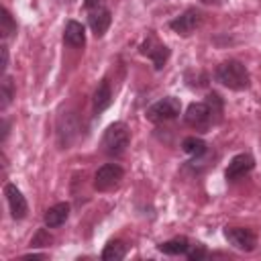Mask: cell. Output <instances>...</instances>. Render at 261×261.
Instances as JSON below:
<instances>
[{
    "instance_id": "4fadbf2b",
    "label": "cell",
    "mask_w": 261,
    "mask_h": 261,
    "mask_svg": "<svg viewBox=\"0 0 261 261\" xmlns=\"http://www.w3.org/2000/svg\"><path fill=\"white\" fill-rule=\"evenodd\" d=\"M63 41L69 45V47H84L86 45V29L82 22L77 20H69L63 29Z\"/></svg>"
},
{
    "instance_id": "3957f363",
    "label": "cell",
    "mask_w": 261,
    "mask_h": 261,
    "mask_svg": "<svg viewBox=\"0 0 261 261\" xmlns=\"http://www.w3.org/2000/svg\"><path fill=\"white\" fill-rule=\"evenodd\" d=\"M179 112H181L179 100L173 96H167V98H161L147 108V118L151 122H167V120L177 118Z\"/></svg>"
},
{
    "instance_id": "484cf974",
    "label": "cell",
    "mask_w": 261,
    "mask_h": 261,
    "mask_svg": "<svg viewBox=\"0 0 261 261\" xmlns=\"http://www.w3.org/2000/svg\"><path fill=\"white\" fill-rule=\"evenodd\" d=\"M59 2H71V0H59Z\"/></svg>"
},
{
    "instance_id": "e0dca14e",
    "label": "cell",
    "mask_w": 261,
    "mask_h": 261,
    "mask_svg": "<svg viewBox=\"0 0 261 261\" xmlns=\"http://www.w3.org/2000/svg\"><path fill=\"white\" fill-rule=\"evenodd\" d=\"M124 255H126V245L122 241H118V239L108 241L104 251H102V259L104 261H120V259H124Z\"/></svg>"
},
{
    "instance_id": "cb8c5ba5",
    "label": "cell",
    "mask_w": 261,
    "mask_h": 261,
    "mask_svg": "<svg viewBox=\"0 0 261 261\" xmlns=\"http://www.w3.org/2000/svg\"><path fill=\"white\" fill-rule=\"evenodd\" d=\"M6 137H8V120L2 118V141H6Z\"/></svg>"
},
{
    "instance_id": "8992f818",
    "label": "cell",
    "mask_w": 261,
    "mask_h": 261,
    "mask_svg": "<svg viewBox=\"0 0 261 261\" xmlns=\"http://www.w3.org/2000/svg\"><path fill=\"white\" fill-rule=\"evenodd\" d=\"M124 175V169L118 163H104L102 167H98L96 175H94V188L98 192H106L110 188H114Z\"/></svg>"
},
{
    "instance_id": "6da1fadb",
    "label": "cell",
    "mask_w": 261,
    "mask_h": 261,
    "mask_svg": "<svg viewBox=\"0 0 261 261\" xmlns=\"http://www.w3.org/2000/svg\"><path fill=\"white\" fill-rule=\"evenodd\" d=\"M214 75H216V82H220L224 88L234 90V92L247 90V88H249V82H251L247 67H245L239 59L222 61V63L216 67Z\"/></svg>"
},
{
    "instance_id": "ffe728a7",
    "label": "cell",
    "mask_w": 261,
    "mask_h": 261,
    "mask_svg": "<svg viewBox=\"0 0 261 261\" xmlns=\"http://www.w3.org/2000/svg\"><path fill=\"white\" fill-rule=\"evenodd\" d=\"M51 243H53V237L49 234L47 228H39V230L35 232V237L31 239V247H47V245H51Z\"/></svg>"
},
{
    "instance_id": "9a60e30c",
    "label": "cell",
    "mask_w": 261,
    "mask_h": 261,
    "mask_svg": "<svg viewBox=\"0 0 261 261\" xmlns=\"http://www.w3.org/2000/svg\"><path fill=\"white\" fill-rule=\"evenodd\" d=\"M181 149H184V153H186V155H190V157L198 159V157L206 155L208 145H206V141H204V139H200V137H186V139L181 141Z\"/></svg>"
},
{
    "instance_id": "8fae6325",
    "label": "cell",
    "mask_w": 261,
    "mask_h": 261,
    "mask_svg": "<svg viewBox=\"0 0 261 261\" xmlns=\"http://www.w3.org/2000/svg\"><path fill=\"white\" fill-rule=\"evenodd\" d=\"M110 22H112V12H110L108 8L98 6V8L90 10L88 24H90V29H92V33H94L96 37H104V33L108 31Z\"/></svg>"
},
{
    "instance_id": "d6986e66",
    "label": "cell",
    "mask_w": 261,
    "mask_h": 261,
    "mask_svg": "<svg viewBox=\"0 0 261 261\" xmlns=\"http://www.w3.org/2000/svg\"><path fill=\"white\" fill-rule=\"evenodd\" d=\"M0 14H2V16H0V22H2L0 33H2V39L6 41V39H10V37L16 33V22H14L12 14L8 12V8H2V12H0Z\"/></svg>"
},
{
    "instance_id": "2e32d148",
    "label": "cell",
    "mask_w": 261,
    "mask_h": 261,
    "mask_svg": "<svg viewBox=\"0 0 261 261\" xmlns=\"http://www.w3.org/2000/svg\"><path fill=\"white\" fill-rule=\"evenodd\" d=\"M188 247H190V241L186 237H175V239H169V241L161 243L157 249L163 255H186Z\"/></svg>"
},
{
    "instance_id": "5bb4252c",
    "label": "cell",
    "mask_w": 261,
    "mask_h": 261,
    "mask_svg": "<svg viewBox=\"0 0 261 261\" xmlns=\"http://www.w3.org/2000/svg\"><path fill=\"white\" fill-rule=\"evenodd\" d=\"M112 104V90H110V84L108 80H102L94 92V112L100 114L104 112L108 106Z\"/></svg>"
},
{
    "instance_id": "ba28073f",
    "label": "cell",
    "mask_w": 261,
    "mask_h": 261,
    "mask_svg": "<svg viewBox=\"0 0 261 261\" xmlns=\"http://www.w3.org/2000/svg\"><path fill=\"white\" fill-rule=\"evenodd\" d=\"M200 24H202V14H200V10H196V8L184 10L179 16H175V18L169 22L171 31H175L177 35H184V37L192 35Z\"/></svg>"
},
{
    "instance_id": "7402d4cb",
    "label": "cell",
    "mask_w": 261,
    "mask_h": 261,
    "mask_svg": "<svg viewBox=\"0 0 261 261\" xmlns=\"http://www.w3.org/2000/svg\"><path fill=\"white\" fill-rule=\"evenodd\" d=\"M0 53H2V73L6 71V67H8V49H6V43H2V47H0Z\"/></svg>"
},
{
    "instance_id": "5b68a950",
    "label": "cell",
    "mask_w": 261,
    "mask_h": 261,
    "mask_svg": "<svg viewBox=\"0 0 261 261\" xmlns=\"http://www.w3.org/2000/svg\"><path fill=\"white\" fill-rule=\"evenodd\" d=\"M224 239L234 249L245 251V253H251L257 247V234L251 228H245V226H226L224 228Z\"/></svg>"
},
{
    "instance_id": "d4e9b609",
    "label": "cell",
    "mask_w": 261,
    "mask_h": 261,
    "mask_svg": "<svg viewBox=\"0 0 261 261\" xmlns=\"http://www.w3.org/2000/svg\"><path fill=\"white\" fill-rule=\"evenodd\" d=\"M47 255L45 253H31V255H24L22 259H45Z\"/></svg>"
},
{
    "instance_id": "ac0fdd59",
    "label": "cell",
    "mask_w": 261,
    "mask_h": 261,
    "mask_svg": "<svg viewBox=\"0 0 261 261\" xmlns=\"http://www.w3.org/2000/svg\"><path fill=\"white\" fill-rule=\"evenodd\" d=\"M0 98H2V102H0V108H2V110H6V106H8V104L12 102V98H14V84H12V77H8L6 73L2 75Z\"/></svg>"
},
{
    "instance_id": "7a4b0ae2",
    "label": "cell",
    "mask_w": 261,
    "mask_h": 261,
    "mask_svg": "<svg viewBox=\"0 0 261 261\" xmlns=\"http://www.w3.org/2000/svg\"><path fill=\"white\" fill-rule=\"evenodd\" d=\"M128 143H130V130H128V126L124 122H112L104 130L102 147H104V153L106 155H110V157L124 155Z\"/></svg>"
},
{
    "instance_id": "44dd1931",
    "label": "cell",
    "mask_w": 261,
    "mask_h": 261,
    "mask_svg": "<svg viewBox=\"0 0 261 261\" xmlns=\"http://www.w3.org/2000/svg\"><path fill=\"white\" fill-rule=\"evenodd\" d=\"M186 257L190 259V261H200V259H204V257H208V251H206V247L204 245H192L190 243V247H188V251H186Z\"/></svg>"
},
{
    "instance_id": "277c9868",
    "label": "cell",
    "mask_w": 261,
    "mask_h": 261,
    "mask_svg": "<svg viewBox=\"0 0 261 261\" xmlns=\"http://www.w3.org/2000/svg\"><path fill=\"white\" fill-rule=\"evenodd\" d=\"M214 114H218L208 102H192L184 114L186 124L194 126V128H208Z\"/></svg>"
},
{
    "instance_id": "603a6c76",
    "label": "cell",
    "mask_w": 261,
    "mask_h": 261,
    "mask_svg": "<svg viewBox=\"0 0 261 261\" xmlns=\"http://www.w3.org/2000/svg\"><path fill=\"white\" fill-rule=\"evenodd\" d=\"M84 6H86L88 10H94V8L102 6V4H100V0H86V2H84Z\"/></svg>"
},
{
    "instance_id": "30bf717a",
    "label": "cell",
    "mask_w": 261,
    "mask_h": 261,
    "mask_svg": "<svg viewBox=\"0 0 261 261\" xmlns=\"http://www.w3.org/2000/svg\"><path fill=\"white\" fill-rule=\"evenodd\" d=\"M139 51H141L143 55H147V57L153 61L155 69H163V65H165V61H167V57H169V49H167L165 45L157 43L153 37H149L147 41H143Z\"/></svg>"
},
{
    "instance_id": "52a82bcc",
    "label": "cell",
    "mask_w": 261,
    "mask_h": 261,
    "mask_svg": "<svg viewBox=\"0 0 261 261\" xmlns=\"http://www.w3.org/2000/svg\"><path fill=\"white\" fill-rule=\"evenodd\" d=\"M253 167H255L253 155H251V153H239V155H234V157L228 161V165H226V169H224V177H226L228 181H237V179L245 177L247 173H251Z\"/></svg>"
},
{
    "instance_id": "9c48e42d",
    "label": "cell",
    "mask_w": 261,
    "mask_h": 261,
    "mask_svg": "<svg viewBox=\"0 0 261 261\" xmlns=\"http://www.w3.org/2000/svg\"><path fill=\"white\" fill-rule=\"evenodd\" d=\"M4 196H6V202H8L12 218L14 220H22L29 214V204H27V198L22 196V192L14 184H6L4 186Z\"/></svg>"
},
{
    "instance_id": "7c38bea8",
    "label": "cell",
    "mask_w": 261,
    "mask_h": 261,
    "mask_svg": "<svg viewBox=\"0 0 261 261\" xmlns=\"http://www.w3.org/2000/svg\"><path fill=\"white\" fill-rule=\"evenodd\" d=\"M67 218H69V204H67V202H57V204H53L51 208H47V212H45V216H43L47 228H57V226H61Z\"/></svg>"
}]
</instances>
